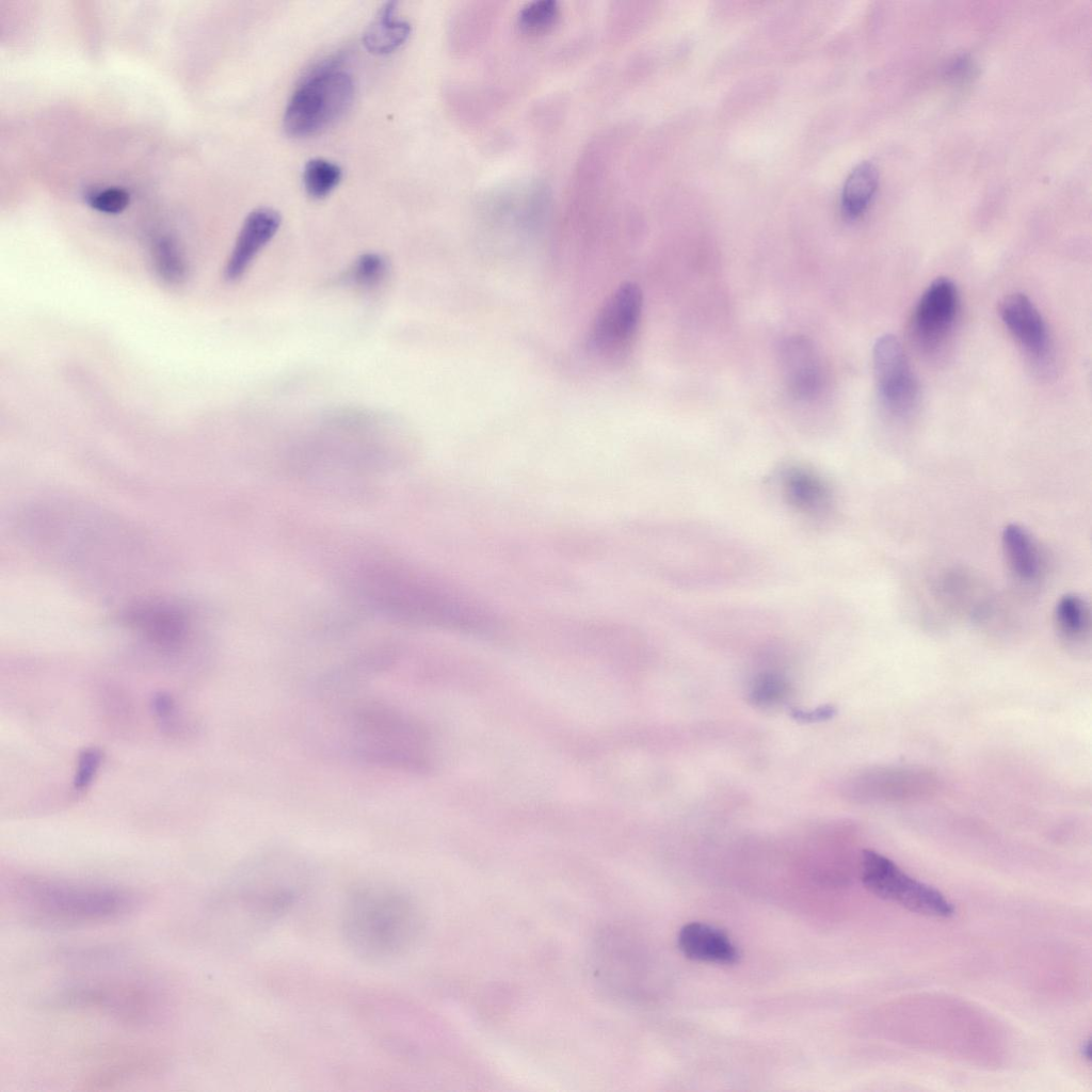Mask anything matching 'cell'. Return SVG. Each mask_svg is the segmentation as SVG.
I'll list each match as a JSON object with an SVG mask.
<instances>
[{
	"label": "cell",
	"mask_w": 1092,
	"mask_h": 1092,
	"mask_svg": "<svg viewBox=\"0 0 1092 1092\" xmlns=\"http://www.w3.org/2000/svg\"><path fill=\"white\" fill-rule=\"evenodd\" d=\"M340 166L323 158L307 161L303 170V184L306 193L315 199L330 195L340 183Z\"/></svg>",
	"instance_id": "603a6c76"
},
{
	"label": "cell",
	"mask_w": 1092,
	"mask_h": 1092,
	"mask_svg": "<svg viewBox=\"0 0 1092 1092\" xmlns=\"http://www.w3.org/2000/svg\"><path fill=\"white\" fill-rule=\"evenodd\" d=\"M872 364L878 394L887 411L897 417L911 414L918 402V383L902 344L894 335L885 334L876 340Z\"/></svg>",
	"instance_id": "9c48e42d"
},
{
	"label": "cell",
	"mask_w": 1092,
	"mask_h": 1092,
	"mask_svg": "<svg viewBox=\"0 0 1092 1092\" xmlns=\"http://www.w3.org/2000/svg\"><path fill=\"white\" fill-rule=\"evenodd\" d=\"M641 289L633 283L621 285L599 309L589 337V346L601 357L621 356L633 339L642 314Z\"/></svg>",
	"instance_id": "ba28073f"
},
{
	"label": "cell",
	"mask_w": 1092,
	"mask_h": 1092,
	"mask_svg": "<svg viewBox=\"0 0 1092 1092\" xmlns=\"http://www.w3.org/2000/svg\"><path fill=\"white\" fill-rule=\"evenodd\" d=\"M937 777L919 767H879L857 775L851 785L855 799L865 802H905L931 796Z\"/></svg>",
	"instance_id": "30bf717a"
},
{
	"label": "cell",
	"mask_w": 1092,
	"mask_h": 1092,
	"mask_svg": "<svg viewBox=\"0 0 1092 1092\" xmlns=\"http://www.w3.org/2000/svg\"><path fill=\"white\" fill-rule=\"evenodd\" d=\"M350 743L362 761L400 771L430 769L429 739L408 716L383 704H366L350 718Z\"/></svg>",
	"instance_id": "277c9868"
},
{
	"label": "cell",
	"mask_w": 1092,
	"mask_h": 1092,
	"mask_svg": "<svg viewBox=\"0 0 1092 1092\" xmlns=\"http://www.w3.org/2000/svg\"><path fill=\"white\" fill-rule=\"evenodd\" d=\"M782 492L787 502L809 517H823L832 507V492L826 482L812 469L791 466L783 470Z\"/></svg>",
	"instance_id": "e0dca14e"
},
{
	"label": "cell",
	"mask_w": 1092,
	"mask_h": 1092,
	"mask_svg": "<svg viewBox=\"0 0 1092 1092\" xmlns=\"http://www.w3.org/2000/svg\"><path fill=\"white\" fill-rule=\"evenodd\" d=\"M4 896L18 916L53 926L107 922L141 904V897L124 887L27 874L10 880Z\"/></svg>",
	"instance_id": "7a4b0ae2"
},
{
	"label": "cell",
	"mask_w": 1092,
	"mask_h": 1092,
	"mask_svg": "<svg viewBox=\"0 0 1092 1092\" xmlns=\"http://www.w3.org/2000/svg\"><path fill=\"white\" fill-rule=\"evenodd\" d=\"M999 314L1009 332L1029 355L1043 358L1047 354L1049 341L1045 322L1027 295L1013 293L1006 296Z\"/></svg>",
	"instance_id": "9a60e30c"
},
{
	"label": "cell",
	"mask_w": 1092,
	"mask_h": 1092,
	"mask_svg": "<svg viewBox=\"0 0 1092 1092\" xmlns=\"http://www.w3.org/2000/svg\"><path fill=\"white\" fill-rule=\"evenodd\" d=\"M152 261L158 275L168 284H180L187 277L188 264L177 245L170 237L158 238L152 245Z\"/></svg>",
	"instance_id": "cb8c5ba5"
},
{
	"label": "cell",
	"mask_w": 1092,
	"mask_h": 1092,
	"mask_svg": "<svg viewBox=\"0 0 1092 1092\" xmlns=\"http://www.w3.org/2000/svg\"><path fill=\"white\" fill-rule=\"evenodd\" d=\"M396 2H386L366 29L363 44L369 52L388 54L401 47L411 34V25L396 16Z\"/></svg>",
	"instance_id": "ffe728a7"
},
{
	"label": "cell",
	"mask_w": 1092,
	"mask_h": 1092,
	"mask_svg": "<svg viewBox=\"0 0 1092 1092\" xmlns=\"http://www.w3.org/2000/svg\"><path fill=\"white\" fill-rule=\"evenodd\" d=\"M354 93L352 77L338 63L322 64L291 95L283 117L285 131L306 138L326 130L351 108Z\"/></svg>",
	"instance_id": "5b68a950"
},
{
	"label": "cell",
	"mask_w": 1092,
	"mask_h": 1092,
	"mask_svg": "<svg viewBox=\"0 0 1092 1092\" xmlns=\"http://www.w3.org/2000/svg\"><path fill=\"white\" fill-rule=\"evenodd\" d=\"M279 213L261 207L247 214L227 258L224 276L229 282L240 279L258 254L273 239L280 226Z\"/></svg>",
	"instance_id": "5bb4252c"
},
{
	"label": "cell",
	"mask_w": 1092,
	"mask_h": 1092,
	"mask_svg": "<svg viewBox=\"0 0 1092 1092\" xmlns=\"http://www.w3.org/2000/svg\"><path fill=\"white\" fill-rule=\"evenodd\" d=\"M678 947L687 958L695 961L733 964L739 958L726 933L703 922L685 925L678 933Z\"/></svg>",
	"instance_id": "ac0fdd59"
},
{
	"label": "cell",
	"mask_w": 1092,
	"mask_h": 1092,
	"mask_svg": "<svg viewBox=\"0 0 1092 1092\" xmlns=\"http://www.w3.org/2000/svg\"><path fill=\"white\" fill-rule=\"evenodd\" d=\"M959 311V293L952 280L934 279L920 296L913 316L914 333L926 349H935L950 333Z\"/></svg>",
	"instance_id": "8fae6325"
},
{
	"label": "cell",
	"mask_w": 1092,
	"mask_h": 1092,
	"mask_svg": "<svg viewBox=\"0 0 1092 1092\" xmlns=\"http://www.w3.org/2000/svg\"><path fill=\"white\" fill-rule=\"evenodd\" d=\"M787 693L788 684L782 676L775 673H762L753 680L749 698L755 706L772 707L781 703Z\"/></svg>",
	"instance_id": "4316f807"
},
{
	"label": "cell",
	"mask_w": 1092,
	"mask_h": 1092,
	"mask_svg": "<svg viewBox=\"0 0 1092 1092\" xmlns=\"http://www.w3.org/2000/svg\"><path fill=\"white\" fill-rule=\"evenodd\" d=\"M126 622L150 642L163 647L181 643L188 630L186 613L164 603L134 607L126 613Z\"/></svg>",
	"instance_id": "2e32d148"
},
{
	"label": "cell",
	"mask_w": 1092,
	"mask_h": 1092,
	"mask_svg": "<svg viewBox=\"0 0 1092 1092\" xmlns=\"http://www.w3.org/2000/svg\"><path fill=\"white\" fill-rule=\"evenodd\" d=\"M61 999L68 1006L98 1009L136 1022L148 1017L154 1006L148 992L123 983L82 986L71 990Z\"/></svg>",
	"instance_id": "7c38bea8"
},
{
	"label": "cell",
	"mask_w": 1092,
	"mask_h": 1092,
	"mask_svg": "<svg viewBox=\"0 0 1092 1092\" xmlns=\"http://www.w3.org/2000/svg\"><path fill=\"white\" fill-rule=\"evenodd\" d=\"M835 713H836V709L832 705L819 706V707L814 708V709L793 708V709H791V712H790L791 717L796 721L803 722V723H814V722L825 721V720H829V719L833 718V716Z\"/></svg>",
	"instance_id": "f1b7e54d"
},
{
	"label": "cell",
	"mask_w": 1092,
	"mask_h": 1092,
	"mask_svg": "<svg viewBox=\"0 0 1092 1092\" xmlns=\"http://www.w3.org/2000/svg\"><path fill=\"white\" fill-rule=\"evenodd\" d=\"M862 881L876 896L928 916L950 917L952 903L937 889L905 873L888 857L865 850L861 860Z\"/></svg>",
	"instance_id": "52a82bcc"
},
{
	"label": "cell",
	"mask_w": 1092,
	"mask_h": 1092,
	"mask_svg": "<svg viewBox=\"0 0 1092 1092\" xmlns=\"http://www.w3.org/2000/svg\"><path fill=\"white\" fill-rule=\"evenodd\" d=\"M389 266L384 256L365 253L354 260L346 274L349 284L365 290L379 287L388 276Z\"/></svg>",
	"instance_id": "484cf974"
},
{
	"label": "cell",
	"mask_w": 1092,
	"mask_h": 1092,
	"mask_svg": "<svg viewBox=\"0 0 1092 1092\" xmlns=\"http://www.w3.org/2000/svg\"><path fill=\"white\" fill-rule=\"evenodd\" d=\"M306 879L299 869L264 863L237 882L228 902L252 933L267 932L299 901Z\"/></svg>",
	"instance_id": "8992f818"
},
{
	"label": "cell",
	"mask_w": 1092,
	"mask_h": 1092,
	"mask_svg": "<svg viewBox=\"0 0 1092 1092\" xmlns=\"http://www.w3.org/2000/svg\"><path fill=\"white\" fill-rule=\"evenodd\" d=\"M368 606L404 624L471 628L480 612L462 597L408 567L381 563L368 567L359 580Z\"/></svg>",
	"instance_id": "3957f363"
},
{
	"label": "cell",
	"mask_w": 1092,
	"mask_h": 1092,
	"mask_svg": "<svg viewBox=\"0 0 1092 1092\" xmlns=\"http://www.w3.org/2000/svg\"><path fill=\"white\" fill-rule=\"evenodd\" d=\"M971 65L966 57L956 58L947 68V75L953 79H963L969 75Z\"/></svg>",
	"instance_id": "f546056e"
},
{
	"label": "cell",
	"mask_w": 1092,
	"mask_h": 1092,
	"mask_svg": "<svg viewBox=\"0 0 1092 1092\" xmlns=\"http://www.w3.org/2000/svg\"><path fill=\"white\" fill-rule=\"evenodd\" d=\"M1090 608L1077 594H1065L1057 601L1054 610L1055 626L1063 638L1075 641L1082 639L1090 629Z\"/></svg>",
	"instance_id": "7402d4cb"
},
{
	"label": "cell",
	"mask_w": 1092,
	"mask_h": 1092,
	"mask_svg": "<svg viewBox=\"0 0 1092 1092\" xmlns=\"http://www.w3.org/2000/svg\"><path fill=\"white\" fill-rule=\"evenodd\" d=\"M1081 1055H1082V1057H1083V1058H1086L1087 1060H1090V1049H1089V1042H1086V1043H1085V1044L1082 1045V1047H1081Z\"/></svg>",
	"instance_id": "4dcf8cb0"
},
{
	"label": "cell",
	"mask_w": 1092,
	"mask_h": 1092,
	"mask_svg": "<svg viewBox=\"0 0 1092 1092\" xmlns=\"http://www.w3.org/2000/svg\"><path fill=\"white\" fill-rule=\"evenodd\" d=\"M561 9L556 0H532L517 13V25L523 32L541 34L551 29L559 20Z\"/></svg>",
	"instance_id": "d4e9b609"
},
{
	"label": "cell",
	"mask_w": 1092,
	"mask_h": 1092,
	"mask_svg": "<svg viewBox=\"0 0 1092 1092\" xmlns=\"http://www.w3.org/2000/svg\"><path fill=\"white\" fill-rule=\"evenodd\" d=\"M1002 553L1012 575L1025 584L1037 582L1043 573V556L1030 532L1016 524L1001 532Z\"/></svg>",
	"instance_id": "d6986e66"
},
{
	"label": "cell",
	"mask_w": 1092,
	"mask_h": 1092,
	"mask_svg": "<svg viewBox=\"0 0 1092 1092\" xmlns=\"http://www.w3.org/2000/svg\"><path fill=\"white\" fill-rule=\"evenodd\" d=\"M422 930L413 896L397 886L367 883L347 897L341 932L348 949L370 964H387L406 956Z\"/></svg>",
	"instance_id": "6da1fadb"
},
{
	"label": "cell",
	"mask_w": 1092,
	"mask_h": 1092,
	"mask_svg": "<svg viewBox=\"0 0 1092 1092\" xmlns=\"http://www.w3.org/2000/svg\"><path fill=\"white\" fill-rule=\"evenodd\" d=\"M879 184L877 167L868 161L858 163L848 175L841 193V206L850 218L865 211Z\"/></svg>",
	"instance_id": "44dd1931"
},
{
	"label": "cell",
	"mask_w": 1092,
	"mask_h": 1092,
	"mask_svg": "<svg viewBox=\"0 0 1092 1092\" xmlns=\"http://www.w3.org/2000/svg\"><path fill=\"white\" fill-rule=\"evenodd\" d=\"M781 368L790 392L802 400L816 398L823 388V368L814 343L805 336L785 339L780 349Z\"/></svg>",
	"instance_id": "4fadbf2b"
},
{
	"label": "cell",
	"mask_w": 1092,
	"mask_h": 1092,
	"mask_svg": "<svg viewBox=\"0 0 1092 1092\" xmlns=\"http://www.w3.org/2000/svg\"><path fill=\"white\" fill-rule=\"evenodd\" d=\"M89 203L97 211L115 214L128 206L129 193L123 188L110 187L93 193Z\"/></svg>",
	"instance_id": "83f0119b"
}]
</instances>
